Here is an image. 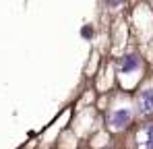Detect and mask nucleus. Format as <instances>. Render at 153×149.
Returning <instances> with one entry per match:
<instances>
[{"label": "nucleus", "instance_id": "nucleus-1", "mask_svg": "<svg viewBox=\"0 0 153 149\" xmlns=\"http://www.w3.org/2000/svg\"><path fill=\"white\" fill-rule=\"evenodd\" d=\"M137 108H139V114H143V116H151L153 114V87H147L139 93Z\"/></svg>", "mask_w": 153, "mask_h": 149}, {"label": "nucleus", "instance_id": "nucleus-2", "mask_svg": "<svg viewBox=\"0 0 153 149\" xmlns=\"http://www.w3.org/2000/svg\"><path fill=\"white\" fill-rule=\"evenodd\" d=\"M130 120H132V110H130V108H118V110H114L112 116H110V124H112L116 130H120V128H124L126 124H130Z\"/></svg>", "mask_w": 153, "mask_h": 149}, {"label": "nucleus", "instance_id": "nucleus-3", "mask_svg": "<svg viewBox=\"0 0 153 149\" xmlns=\"http://www.w3.org/2000/svg\"><path fill=\"white\" fill-rule=\"evenodd\" d=\"M120 69H122V73H130V71H137L139 69V58L134 56V54H128L122 58V64H120Z\"/></svg>", "mask_w": 153, "mask_h": 149}, {"label": "nucleus", "instance_id": "nucleus-4", "mask_svg": "<svg viewBox=\"0 0 153 149\" xmlns=\"http://www.w3.org/2000/svg\"><path fill=\"white\" fill-rule=\"evenodd\" d=\"M141 149H153V124L145 126V130H143V141H141Z\"/></svg>", "mask_w": 153, "mask_h": 149}, {"label": "nucleus", "instance_id": "nucleus-5", "mask_svg": "<svg viewBox=\"0 0 153 149\" xmlns=\"http://www.w3.org/2000/svg\"><path fill=\"white\" fill-rule=\"evenodd\" d=\"M120 2H122V0H108V6H112V8H114V6H118Z\"/></svg>", "mask_w": 153, "mask_h": 149}]
</instances>
